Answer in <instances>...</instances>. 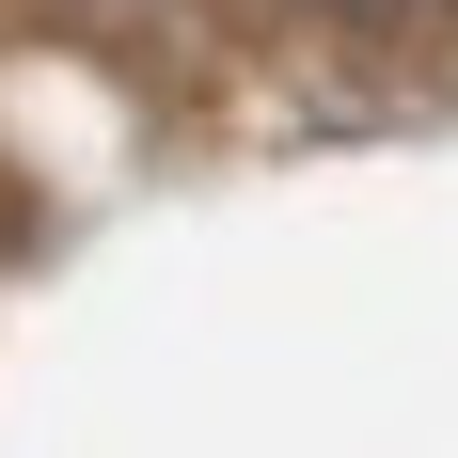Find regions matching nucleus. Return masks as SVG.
Here are the masks:
<instances>
[{"label":"nucleus","instance_id":"obj_1","mask_svg":"<svg viewBox=\"0 0 458 458\" xmlns=\"http://www.w3.org/2000/svg\"><path fill=\"white\" fill-rule=\"evenodd\" d=\"M317 16H427V0H317Z\"/></svg>","mask_w":458,"mask_h":458}]
</instances>
